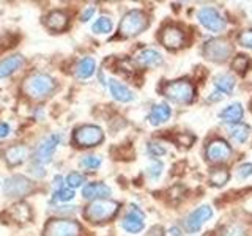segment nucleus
<instances>
[{"label": "nucleus", "instance_id": "nucleus-44", "mask_svg": "<svg viewBox=\"0 0 252 236\" xmlns=\"http://www.w3.org/2000/svg\"><path fill=\"white\" fill-rule=\"evenodd\" d=\"M0 184H2V183H0Z\"/></svg>", "mask_w": 252, "mask_h": 236}, {"label": "nucleus", "instance_id": "nucleus-1", "mask_svg": "<svg viewBox=\"0 0 252 236\" xmlns=\"http://www.w3.org/2000/svg\"><path fill=\"white\" fill-rule=\"evenodd\" d=\"M55 81L47 74H33L24 82V91L33 99H43L54 91Z\"/></svg>", "mask_w": 252, "mask_h": 236}, {"label": "nucleus", "instance_id": "nucleus-23", "mask_svg": "<svg viewBox=\"0 0 252 236\" xmlns=\"http://www.w3.org/2000/svg\"><path fill=\"white\" fill-rule=\"evenodd\" d=\"M94 69H96V61H94V59L84 57L76 66V76L79 79H89L94 74Z\"/></svg>", "mask_w": 252, "mask_h": 236}, {"label": "nucleus", "instance_id": "nucleus-16", "mask_svg": "<svg viewBox=\"0 0 252 236\" xmlns=\"http://www.w3.org/2000/svg\"><path fill=\"white\" fill-rule=\"evenodd\" d=\"M109 90H110V94L114 96V99L117 101H120V102L134 101V93L122 82L115 81V79H110L109 81Z\"/></svg>", "mask_w": 252, "mask_h": 236}, {"label": "nucleus", "instance_id": "nucleus-15", "mask_svg": "<svg viewBox=\"0 0 252 236\" xmlns=\"http://www.w3.org/2000/svg\"><path fill=\"white\" fill-rule=\"evenodd\" d=\"M110 194H112V191L104 183H89L82 189V197L87 200H104Z\"/></svg>", "mask_w": 252, "mask_h": 236}, {"label": "nucleus", "instance_id": "nucleus-26", "mask_svg": "<svg viewBox=\"0 0 252 236\" xmlns=\"http://www.w3.org/2000/svg\"><path fill=\"white\" fill-rule=\"evenodd\" d=\"M249 134H251V128L248 124H235L230 128V136L232 139H235L236 142H240V144H244L248 139H249Z\"/></svg>", "mask_w": 252, "mask_h": 236}, {"label": "nucleus", "instance_id": "nucleus-35", "mask_svg": "<svg viewBox=\"0 0 252 236\" xmlns=\"http://www.w3.org/2000/svg\"><path fill=\"white\" fill-rule=\"evenodd\" d=\"M238 41L243 47H248V49H252V30H246L240 35Z\"/></svg>", "mask_w": 252, "mask_h": 236}, {"label": "nucleus", "instance_id": "nucleus-14", "mask_svg": "<svg viewBox=\"0 0 252 236\" xmlns=\"http://www.w3.org/2000/svg\"><path fill=\"white\" fill-rule=\"evenodd\" d=\"M161 41L169 49H177V47H180L185 43V31L180 27L167 26L161 33Z\"/></svg>", "mask_w": 252, "mask_h": 236}, {"label": "nucleus", "instance_id": "nucleus-39", "mask_svg": "<svg viewBox=\"0 0 252 236\" xmlns=\"http://www.w3.org/2000/svg\"><path fill=\"white\" fill-rule=\"evenodd\" d=\"M30 169H32V173H33V175L38 177V178H43V177L46 175V172H43V167H41V165H39L38 162L32 165Z\"/></svg>", "mask_w": 252, "mask_h": 236}, {"label": "nucleus", "instance_id": "nucleus-18", "mask_svg": "<svg viewBox=\"0 0 252 236\" xmlns=\"http://www.w3.org/2000/svg\"><path fill=\"white\" fill-rule=\"evenodd\" d=\"M136 61L139 63L140 66H145V68H156L162 65V55L155 51V49H145L137 54Z\"/></svg>", "mask_w": 252, "mask_h": 236}, {"label": "nucleus", "instance_id": "nucleus-12", "mask_svg": "<svg viewBox=\"0 0 252 236\" xmlns=\"http://www.w3.org/2000/svg\"><path fill=\"white\" fill-rule=\"evenodd\" d=\"M122 227L125 228L128 233H140L142 230H144L145 227V216L144 212H142L137 206H131V209L128 211V214L125 216V219L122 220Z\"/></svg>", "mask_w": 252, "mask_h": 236}, {"label": "nucleus", "instance_id": "nucleus-41", "mask_svg": "<svg viewBox=\"0 0 252 236\" xmlns=\"http://www.w3.org/2000/svg\"><path fill=\"white\" fill-rule=\"evenodd\" d=\"M10 134V126L6 123H0V139H5Z\"/></svg>", "mask_w": 252, "mask_h": 236}, {"label": "nucleus", "instance_id": "nucleus-21", "mask_svg": "<svg viewBox=\"0 0 252 236\" xmlns=\"http://www.w3.org/2000/svg\"><path fill=\"white\" fill-rule=\"evenodd\" d=\"M46 26H47V29H51L54 31L65 30L66 26H68V16L63 13V11H60V10H55V11L47 14Z\"/></svg>", "mask_w": 252, "mask_h": 236}, {"label": "nucleus", "instance_id": "nucleus-20", "mask_svg": "<svg viewBox=\"0 0 252 236\" xmlns=\"http://www.w3.org/2000/svg\"><path fill=\"white\" fill-rule=\"evenodd\" d=\"M27 148L24 145H16V147H10L5 149V161L8 162V165H19L24 161L27 159Z\"/></svg>", "mask_w": 252, "mask_h": 236}, {"label": "nucleus", "instance_id": "nucleus-13", "mask_svg": "<svg viewBox=\"0 0 252 236\" xmlns=\"http://www.w3.org/2000/svg\"><path fill=\"white\" fill-rule=\"evenodd\" d=\"M230 154H232L230 147H228L227 142L220 140V139L213 140L207 148V156L213 162H224L230 157Z\"/></svg>", "mask_w": 252, "mask_h": 236}, {"label": "nucleus", "instance_id": "nucleus-40", "mask_svg": "<svg viewBox=\"0 0 252 236\" xmlns=\"http://www.w3.org/2000/svg\"><path fill=\"white\" fill-rule=\"evenodd\" d=\"M178 140L183 144L185 147H189L194 142V136H189V134H181V136L178 137Z\"/></svg>", "mask_w": 252, "mask_h": 236}, {"label": "nucleus", "instance_id": "nucleus-36", "mask_svg": "<svg viewBox=\"0 0 252 236\" xmlns=\"http://www.w3.org/2000/svg\"><path fill=\"white\" fill-rule=\"evenodd\" d=\"M249 177H252V164H249V162L241 164L238 167V178L246 179Z\"/></svg>", "mask_w": 252, "mask_h": 236}, {"label": "nucleus", "instance_id": "nucleus-37", "mask_svg": "<svg viewBox=\"0 0 252 236\" xmlns=\"http://www.w3.org/2000/svg\"><path fill=\"white\" fill-rule=\"evenodd\" d=\"M148 153H150V154H153V156L156 157V156L164 154V153H165V148L161 147L159 144H148Z\"/></svg>", "mask_w": 252, "mask_h": 236}, {"label": "nucleus", "instance_id": "nucleus-34", "mask_svg": "<svg viewBox=\"0 0 252 236\" xmlns=\"http://www.w3.org/2000/svg\"><path fill=\"white\" fill-rule=\"evenodd\" d=\"M248 57L246 55H238V57H235V60L232 61V68L235 69V71H244L248 68Z\"/></svg>", "mask_w": 252, "mask_h": 236}, {"label": "nucleus", "instance_id": "nucleus-27", "mask_svg": "<svg viewBox=\"0 0 252 236\" xmlns=\"http://www.w3.org/2000/svg\"><path fill=\"white\" fill-rule=\"evenodd\" d=\"M228 178H230V175H228V172L225 169H218V170H213L210 173V183L213 186H224Z\"/></svg>", "mask_w": 252, "mask_h": 236}, {"label": "nucleus", "instance_id": "nucleus-31", "mask_svg": "<svg viewBox=\"0 0 252 236\" xmlns=\"http://www.w3.org/2000/svg\"><path fill=\"white\" fill-rule=\"evenodd\" d=\"M79 164H81V167H84V169L94 170V169H98L99 165H101V159H99L98 156H92V154H89V156H84Z\"/></svg>", "mask_w": 252, "mask_h": 236}, {"label": "nucleus", "instance_id": "nucleus-38", "mask_svg": "<svg viewBox=\"0 0 252 236\" xmlns=\"http://www.w3.org/2000/svg\"><path fill=\"white\" fill-rule=\"evenodd\" d=\"M93 14H94V6H87L85 10H84V13H82V16H81V21L87 22L89 19H92Z\"/></svg>", "mask_w": 252, "mask_h": 236}, {"label": "nucleus", "instance_id": "nucleus-6", "mask_svg": "<svg viewBox=\"0 0 252 236\" xmlns=\"http://www.w3.org/2000/svg\"><path fill=\"white\" fill-rule=\"evenodd\" d=\"M104 140V132L93 124H84L74 131V144L79 147H96Z\"/></svg>", "mask_w": 252, "mask_h": 236}, {"label": "nucleus", "instance_id": "nucleus-10", "mask_svg": "<svg viewBox=\"0 0 252 236\" xmlns=\"http://www.w3.org/2000/svg\"><path fill=\"white\" fill-rule=\"evenodd\" d=\"M213 216V209L210 205H202L195 211H192L185 220V227L189 233H197L203 227V224Z\"/></svg>", "mask_w": 252, "mask_h": 236}, {"label": "nucleus", "instance_id": "nucleus-19", "mask_svg": "<svg viewBox=\"0 0 252 236\" xmlns=\"http://www.w3.org/2000/svg\"><path fill=\"white\" fill-rule=\"evenodd\" d=\"M170 115H172V109L162 102V104L153 106L152 112H150V115H148V121L152 123L153 126H159V124L167 121L170 118Z\"/></svg>", "mask_w": 252, "mask_h": 236}, {"label": "nucleus", "instance_id": "nucleus-25", "mask_svg": "<svg viewBox=\"0 0 252 236\" xmlns=\"http://www.w3.org/2000/svg\"><path fill=\"white\" fill-rule=\"evenodd\" d=\"M112 29H114V24H112V21H110V18H107V16H101V18L94 21L93 26H92V31L96 35H107L112 31Z\"/></svg>", "mask_w": 252, "mask_h": 236}, {"label": "nucleus", "instance_id": "nucleus-5", "mask_svg": "<svg viewBox=\"0 0 252 236\" xmlns=\"http://www.w3.org/2000/svg\"><path fill=\"white\" fill-rule=\"evenodd\" d=\"M81 225L74 220L52 219L46 224L43 236H79Z\"/></svg>", "mask_w": 252, "mask_h": 236}, {"label": "nucleus", "instance_id": "nucleus-11", "mask_svg": "<svg viewBox=\"0 0 252 236\" xmlns=\"http://www.w3.org/2000/svg\"><path fill=\"white\" fill-rule=\"evenodd\" d=\"M60 144V136L59 134H51V136H47L41 144L38 145L36 151H35V159L38 164H46L52 159V156L55 153V149H57Z\"/></svg>", "mask_w": 252, "mask_h": 236}, {"label": "nucleus", "instance_id": "nucleus-33", "mask_svg": "<svg viewBox=\"0 0 252 236\" xmlns=\"http://www.w3.org/2000/svg\"><path fill=\"white\" fill-rule=\"evenodd\" d=\"M222 236H246V232H244V228L240 227V225H228L222 230Z\"/></svg>", "mask_w": 252, "mask_h": 236}, {"label": "nucleus", "instance_id": "nucleus-7", "mask_svg": "<svg viewBox=\"0 0 252 236\" xmlns=\"http://www.w3.org/2000/svg\"><path fill=\"white\" fill-rule=\"evenodd\" d=\"M232 54V47L225 39H210L203 46V55L211 61L222 63Z\"/></svg>", "mask_w": 252, "mask_h": 236}, {"label": "nucleus", "instance_id": "nucleus-43", "mask_svg": "<svg viewBox=\"0 0 252 236\" xmlns=\"http://www.w3.org/2000/svg\"><path fill=\"white\" fill-rule=\"evenodd\" d=\"M170 236H181V232L178 230L177 227H172L170 228Z\"/></svg>", "mask_w": 252, "mask_h": 236}, {"label": "nucleus", "instance_id": "nucleus-32", "mask_svg": "<svg viewBox=\"0 0 252 236\" xmlns=\"http://www.w3.org/2000/svg\"><path fill=\"white\" fill-rule=\"evenodd\" d=\"M85 183V178L82 173L79 172H71L69 175L66 177V184L69 186V189H74V187H79Z\"/></svg>", "mask_w": 252, "mask_h": 236}, {"label": "nucleus", "instance_id": "nucleus-24", "mask_svg": "<svg viewBox=\"0 0 252 236\" xmlns=\"http://www.w3.org/2000/svg\"><path fill=\"white\" fill-rule=\"evenodd\" d=\"M235 77L230 74H219L215 79V87L222 93H232L235 88Z\"/></svg>", "mask_w": 252, "mask_h": 236}, {"label": "nucleus", "instance_id": "nucleus-42", "mask_svg": "<svg viewBox=\"0 0 252 236\" xmlns=\"http://www.w3.org/2000/svg\"><path fill=\"white\" fill-rule=\"evenodd\" d=\"M147 236H164V232H162L161 227H153L152 230L148 232Z\"/></svg>", "mask_w": 252, "mask_h": 236}, {"label": "nucleus", "instance_id": "nucleus-3", "mask_svg": "<svg viewBox=\"0 0 252 236\" xmlns=\"http://www.w3.org/2000/svg\"><path fill=\"white\" fill-rule=\"evenodd\" d=\"M118 211V203L112 200H94L85 209V217L92 222H106Z\"/></svg>", "mask_w": 252, "mask_h": 236}, {"label": "nucleus", "instance_id": "nucleus-22", "mask_svg": "<svg viewBox=\"0 0 252 236\" xmlns=\"http://www.w3.org/2000/svg\"><path fill=\"white\" fill-rule=\"evenodd\" d=\"M243 114H244L243 106L240 102H233V104L227 106L224 110H220L219 118L227 123H240V120L243 118Z\"/></svg>", "mask_w": 252, "mask_h": 236}, {"label": "nucleus", "instance_id": "nucleus-30", "mask_svg": "<svg viewBox=\"0 0 252 236\" xmlns=\"http://www.w3.org/2000/svg\"><path fill=\"white\" fill-rule=\"evenodd\" d=\"M162 169H164V165H162V162L159 159H152L148 164V167H147V173L150 175V178L158 179L161 177Z\"/></svg>", "mask_w": 252, "mask_h": 236}, {"label": "nucleus", "instance_id": "nucleus-28", "mask_svg": "<svg viewBox=\"0 0 252 236\" xmlns=\"http://www.w3.org/2000/svg\"><path fill=\"white\" fill-rule=\"evenodd\" d=\"M73 199H74V191H73V189H69V187H60V189H57V191L54 192L52 202H62V203H65V202H69V200H73Z\"/></svg>", "mask_w": 252, "mask_h": 236}, {"label": "nucleus", "instance_id": "nucleus-9", "mask_svg": "<svg viewBox=\"0 0 252 236\" xmlns=\"http://www.w3.org/2000/svg\"><path fill=\"white\" fill-rule=\"evenodd\" d=\"M33 191V183L22 175L10 177L3 184V192L8 197H24Z\"/></svg>", "mask_w": 252, "mask_h": 236}, {"label": "nucleus", "instance_id": "nucleus-17", "mask_svg": "<svg viewBox=\"0 0 252 236\" xmlns=\"http://www.w3.org/2000/svg\"><path fill=\"white\" fill-rule=\"evenodd\" d=\"M22 65H24V57H22V55H19V54H16V55H11V57H6L3 60H0V79L11 76Z\"/></svg>", "mask_w": 252, "mask_h": 236}, {"label": "nucleus", "instance_id": "nucleus-29", "mask_svg": "<svg viewBox=\"0 0 252 236\" xmlns=\"http://www.w3.org/2000/svg\"><path fill=\"white\" fill-rule=\"evenodd\" d=\"M11 216L18 217V220H27L30 217V211H29V206L24 203H19V205H14L11 206V209L8 211Z\"/></svg>", "mask_w": 252, "mask_h": 236}, {"label": "nucleus", "instance_id": "nucleus-8", "mask_svg": "<svg viewBox=\"0 0 252 236\" xmlns=\"http://www.w3.org/2000/svg\"><path fill=\"white\" fill-rule=\"evenodd\" d=\"M197 19L202 24L205 29H208L210 31H222L227 26L225 19L220 16V13L216 10V8L211 6H203L197 13Z\"/></svg>", "mask_w": 252, "mask_h": 236}, {"label": "nucleus", "instance_id": "nucleus-4", "mask_svg": "<svg viewBox=\"0 0 252 236\" xmlns=\"http://www.w3.org/2000/svg\"><path fill=\"white\" fill-rule=\"evenodd\" d=\"M164 94L178 104H189L194 99V87L189 81H175L165 85Z\"/></svg>", "mask_w": 252, "mask_h": 236}, {"label": "nucleus", "instance_id": "nucleus-2", "mask_svg": "<svg viewBox=\"0 0 252 236\" xmlns=\"http://www.w3.org/2000/svg\"><path fill=\"white\" fill-rule=\"evenodd\" d=\"M147 27H148L147 16L140 10H131L123 16L118 31H120L122 36L129 38V36H136V35L142 33Z\"/></svg>", "mask_w": 252, "mask_h": 236}]
</instances>
